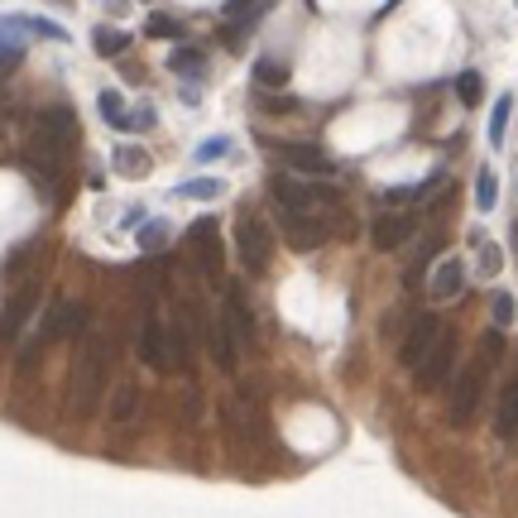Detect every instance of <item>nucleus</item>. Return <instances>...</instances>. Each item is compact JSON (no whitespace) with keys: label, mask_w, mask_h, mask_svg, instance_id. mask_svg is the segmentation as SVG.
I'll use <instances>...</instances> for the list:
<instances>
[{"label":"nucleus","mask_w":518,"mask_h":518,"mask_svg":"<svg viewBox=\"0 0 518 518\" xmlns=\"http://www.w3.org/2000/svg\"><path fill=\"white\" fill-rule=\"evenodd\" d=\"M73 135H77V120L67 106H44L34 116V130H30V149H24V163H30L34 178H48L58 173V163L67 159L73 149Z\"/></svg>","instance_id":"obj_1"},{"label":"nucleus","mask_w":518,"mask_h":518,"mask_svg":"<svg viewBox=\"0 0 518 518\" xmlns=\"http://www.w3.org/2000/svg\"><path fill=\"white\" fill-rule=\"evenodd\" d=\"M106 370H110V341L101 331H87L82 346H77V360H73V384H67V408H73V417H92L96 413Z\"/></svg>","instance_id":"obj_2"},{"label":"nucleus","mask_w":518,"mask_h":518,"mask_svg":"<svg viewBox=\"0 0 518 518\" xmlns=\"http://www.w3.org/2000/svg\"><path fill=\"white\" fill-rule=\"evenodd\" d=\"M87 321H92L87 303H77V298H58V303H53L48 312H44V321H39V331H34L30 351L20 356V365H34V360H39V351H44V346H53V341L82 336V331H87Z\"/></svg>","instance_id":"obj_3"},{"label":"nucleus","mask_w":518,"mask_h":518,"mask_svg":"<svg viewBox=\"0 0 518 518\" xmlns=\"http://www.w3.org/2000/svg\"><path fill=\"white\" fill-rule=\"evenodd\" d=\"M485 374H489L485 360H470V365L456 374V384H452V408H446L452 427H470V423H475L480 399H485Z\"/></svg>","instance_id":"obj_4"},{"label":"nucleus","mask_w":518,"mask_h":518,"mask_svg":"<svg viewBox=\"0 0 518 518\" xmlns=\"http://www.w3.org/2000/svg\"><path fill=\"white\" fill-rule=\"evenodd\" d=\"M235 250H241V264L250 274H264L269 269V259H274V235L269 226L255 216V212H241L235 216Z\"/></svg>","instance_id":"obj_5"},{"label":"nucleus","mask_w":518,"mask_h":518,"mask_svg":"<svg viewBox=\"0 0 518 518\" xmlns=\"http://www.w3.org/2000/svg\"><path fill=\"white\" fill-rule=\"evenodd\" d=\"M442 317L437 312H423V317H413V327H408V336H403V346H399V365L403 370H417L427 360V351L442 341Z\"/></svg>","instance_id":"obj_6"},{"label":"nucleus","mask_w":518,"mask_h":518,"mask_svg":"<svg viewBox=\"0 0 518 518\" xmlns=\"http://www.w3.org/2000/svg\"><path fill=\"white\" fill-rule=\"evenodd\" d=\"M188 245H192V255H198V269H202L206 278H221V269H226V250H221V231H216L212 216H198V221H192Z\"/></svg>","instance_id":"obj_7"},{"label":"nucleus","mask_w":518,"mask_h":518,"mask_svg":"<svg viewBox=\"0 0 518 518\" xmlns=\"http://www.w3.org/2000/svg\"><path fill=\"white\" fill-rule=\"evenodd\" d=\"M452 370H456V336H452V331H442V341L432 346L427 360L413 370V380H417V389H423V394H437Z\"/></svg>","instance_id":"obj_8"},{"label":"nucleus","mask_w":518,"mask_h":518,"mask_svg":"<svg viewBox=\"0 0 518 518\" xmlns=\"http://www.w3.org/2000/svg\"><path fill=\"white\" fill-rule=\"evenodd\" d=\"M269 198H274L278 212H288V216H312L317 212V192L307 183H298V173H288V168L269 178Z\"/></svg>","instance_id":"obj_9"},{"label":"nucleus","mask_w":518,"mask_h":518,"mask_svg":"<svg viewBox=\"0 0 518 518\" xmlns=\"http://www.w3.org/2000/svg\"><path fill=\"white\" fill-rule=\"evenodd\" d=\"M39 278H24V284L10 293V303H5V312H0V341H15V336L24 331V321L34 317V307H39Z\"/></svg>","instance_id":"obj_10"},{"label":"nucleus","mask_w":518,"mask_h":518,"mask_svg":"<svg viewBox=\"0 0 518 518\" xmlns=\"http://www.w3.org/2000/svg\"><path fill=\"white\" fill-rule=\"evenodd\" d=\"M221 327L231 331L235 351H241V346H255V312H250V303H245L241 288H226V303H221Z\"/></svg>","instance_id":"obj_11"},{"label":"nucleus","mask_w":518,"mask_h":518,"mask_svg":"<svg viewBox=\"0 0 518 518\" xmlns=\"http://www.w3.org/2000/svg\"><path fill=\"white\" fill-rule=\"evenodd\" d=\"M278 154H284V168H288V173H307V178H327V173H336V163H331L317 145H293V139H284V145H278Z\"/></svg>","instance_id":"obj_12"},{"label":"nucleus","mask_w":518,"mask_h":518,"mask_svg":"<svg viewBox=\"0 0 518 518\" xmlns=\"http://www.w3.org/2000/svg\"><path fill=\"white\" fill-rule=\"evenodd\" d=\"M139 360L149 370H173V360H168V321L145 317V327H139Z\"/></svg>","instance_id":"obj_13"},{"label":"nucleus","mask_w":518,"mask_h":518,"mask_svg":"<svg viewBox=\"0 0 518 518\" xmlns=\"http://www.w3.org/2000/svg\"><path fill=\"white\" fill-rule=\"evenodd\" d=\"M413 231H417V221H413V216L384 212V216H374V226H370V245L380 250V255H389V250H399Z\"/></svg>","instance_id":"obj_14"},{"label":"nucleus","mask_w":518,"mask_h":518,"mask_svg":"<svg viewBox=\"0 0 518 518\" xmlns=\"http://www.w3.org/2000/svg\"><path fill=\"white\" fill-rule=\"evenodd\" d=\"M284 216V241L293 245V250H317L321 241H327V221H317V212L312 216H288V212H278Z\"/></svg>","instance_id":"obj_15"},{"label":"nucleus","mask_w":518,"mask_h":518,"mask_svg":"<svg viewBox=\"0 0 518 518\" xmlns=\"http://www.w3.org/2000/svg\"><path fill=\"white\" fill-rule=\"evenodd\" d=\"M427 288H432V298H437V303L461 298V288H466V264L446 255V259L437 264V269H432V284H427Z\"/></svg>","instance_id":"obj_16"},{"label":"nucleus","mask_w":518,"mask_h":518,"mask_svg":"<svg viewBox=\"0 0 518 518\" xmlns=\"http://www.w3.org/2000/svg\"><path fill=\"white\" fill-rule=\"evenodd\" d=\"M495 432L504 442L518 437V374L499 389V408H495Z\"/></svg>","instance_id":"obj_17"},{"label":"nucleus","mask_w":518,"mask_h":518,"mask_svg":"<svg viewBox=\"0 0 518 518\" xmlns=\"http://www.w3.org/2000/svg\"><path fill=\"white\" fill-rule=\"evenodd\" d=\"M202 336H206V351H212L216 365H221V370H235V341H231V331L221 327V317H216V321H206Z\"/></svg>","instance_id":"obj_18"},{"label":"nucleus","mask_w":518,"mask_h":518,"mask_svg":"<svg viewBox=\"0 0 518 518\" xmlns=\"http://www.w3.org/2000/svg\"><path fill=\"white\" fill-rule=\"evenodd\" d=\"M10 30H20V34H39V39H53V44H67V30L58 20H44V15H5Z\"/></svg>","instance_id":"obj_19"},{"label":"nucleus","mask_w":518,"mask_h":518,"mask_svg":"<svg viewBox=\"0 0 518 518\" xmlns=\"http://www.w3.org/2000/svg\"><path fill=\"white\" fill-rule=\"evenodd\" d=\"M110 163H116V173H125V178H145L149 168H154V159L139 145H116V154H110Z\"/></svg>","instance_id":"obj_20"},{"label":"nucleus","mask_w":518,"mask_h":518,"mask_svg":"<svg viewBox=\"0 0 518 518\" xmlns=\"http://www.w3.org/2000/svg\"><path fill=\"white\" fill-rule=\"evenodd\" d=\"M168 67H173V77H202L206 73V53L192 48V44H178L168 53Z\"/></svg>","instance_id":"obj_21"},{"label":"nucleus","mask_w":518,"mask_h":518,"mask_svg":"<svg viewBox=\"0 0 518 518\" xmlns=\"http://www.w3.org/2000/svg\"><path fill=\"white\" fill-rule=\"evenodd\" d=\"M288 77H293V67L284 58H255V87L278 92V87H288Z\"/></svg>","instance_id":"obj_22"},{"label":"nucleus","mask_w":518,"mask_h":518,"mask_svg":"<svg viewBox=\"0 0 518 518\" xmlns=\"http://www.w3.org/2000/svg\"><path fill=\"white\" fill-rule=\"evenodd\" d=\"M135 413H139V384H120L110 394V423L125 427V423H135Z\"/></svg>","instance_id":"obj_23"},{"label":"nucleus","mask_w":518,"mask_h":518,"mask_svg":"<svg viewBox=\"0 0 518 518\" xmlns=\"http://www.w3.org/2000/svg\"><path fill=\"white\" fill-rule=\"evenodd\" d=\"M96 106H101V120L110 125V130H130V110H125V96L116 87H106L101 96H96Z\"/></svg>","instance_id":"obj_24"},{"label":"nucleus","mask_w":518,"mask_h":518,"mask_svg":"<svg viewBox=\"0 0 518 518\" xmlns=\"http://www.w3.org/2000/svg\"><path fill=\"white\" fill-rule=\"evenodd\" d=\"M188 356H192V341H188V321H168V360L173 370H188Z\"/></svg>","instance_id":"obj_25"},{"label":"nucleus","mask_w":518,"mask_h":518,"mask_svg":"<svg viewBox=\"0 0 518 518\" xmlns=\"http://www.w3.org/2000/svg\"><path fill=\"white\" fill-rule=\"evenodd\" d=\"M20 58H24V34H20V30H10V24L0 20V77H5Z\"/></svg>","instance_id":"obj_26"},{"label":"nucleus","mask_w":518,"mask_h":518,"mask_svg":"<svg viewBox=\"0 0 518 518\" xmlns=\"http://www.w3.org/2000/svg\"><path fill=\"white\" fill-rule=\"evenodd\" d=\"M92 48L101 53V58H120V53L130 48V34H125V30H110V24H101V30L92 34Z\"/></svg>","instance_id":"obj_27"},{"label":"nucleus","mask_w":518,"mask_h":518,"mask_svg":"<svg viewBox=\"0 0 518 518\" xmlns=\"http://www.w3.org/2000/svg\"><path fill=\"white\" fill-rule=\"evenodd\" d=\"M221 192H226L221 178H192V183H178V198H188V202H216Z\"/></svg>","instance_id":"obj_28"},{"label":"nucleus","mask_w":518,"mask_h":518,"mask_svg":"<svg viewBox=\"0 0 518 518\" xmlns=\"http://www.w3.org/2000/svg\"><path fill=\"white\" fill-rule=\"evenodd\" d=\"M489 317H495V327H499V331H504V327H514V321H518V303H514V293H504V288L489 293Z\"/></svg>","instance_id":"obj_29"},{"label":"nucleus","mask_w":518,"mask_h":518,"mask_svg":"<svg viewBox=\"0 0 518 518\" xmlns=\"http://www.w3.org/2000/svg\"><path fill=\"white\" fill-rule=\"evenodd\" d=\"M509 116H514V96H499L495 110H489V145H504V135H509Z\"/></svg>","instance_id":"obj_30"},{"label":"nucleus","mask_w":518,"mask_h":518,"mask_svg":"<svg viewBox=\"0 0 518 518\" xmlns=\"http://www.w3.org/2000/svg\"><path fill=\"white\" fill-rule=\"evenodd\" d=\"M475 206H480V212H495L499 206V178L489 173V168L475 173Z\"/></svg>","instance_id":"obj_31"},{"label":"nucleus","mask_w":518,"mask_h":518,"mask_svg":"<svg viewBox=\"0 0 518 518\" xmlns=\"http://www.w3.org/2000/svg\"><path fill=\"white\" fill-rule=\"evenodd\" d=\"M456 96H461V106H480V96H485V77L475 73V67H466V73L456 77Z\"/></svg>","instance_id":"obj_32"},{"label":"nucleus","mask_w":518,"mask_h":518,"mask_svg":"<svg viewBox=\"0 0 518 518\" xmlns=\"http://www.w3.org/2000/svg\"><path fill=\"white\" fill-rule=\"evenodd\" d=\"M145 34H149V39H183V24H178L173 15H149Z\"/></svg>","instance_id":"obj_33"},{"label":"nucleus","mask_w":518,"mask_h":518,"mask_svg":"<svg viewBox=\"0 0 518 518\" xmlns=\"http://www.w3.org/2000/svg\"><path fill=\"white\" fill-rule=\"evenodd\" d=\"M226 154H231V139L212 135V139H202V145H198V163H216V159H226Z\"/></svg>","instance_id":"obj_34"},{"label":"nucleus","mask_w":518,"mask_h":518,"mask_svg":"<svg viewBox=\"0 0 518 518\" xmlns=\"http://www.w3.org/2000/svg\"><path fill=\"white\" fill-rule=\"evenodd\" d=\"M499 356H504V331L495 327V331H485V336H480V360H485V365H495Z\"/></svg>","instance_id":"obj_35"},{"label":"nucleus","mask_w":518,"mask_h":518,"mask_svg":"<svg viewBox=\"0 0 518 518\" xmlns=\"http://www.w3.org/2000/svg\"><path fill=\"white\" fill-rule=\"evenodd\" d=\"M499 269H504V250L495 241H485L480 245V274H499Z\"/></svg>","instance_id":"obj_36"},{"label":"nucleus","mask_w":518,"mask_h":518,"mask_svg":"<svg viewBox=\"0 0 518 518\" xmlns=\"http://www.w3.org/2000/svg\"><path fill=\"white\" fill-rule=\"evenodd\" d=\"M163 241H168V226H163V221H149V226L139 231V250H159Z\"/></svg>","instance_id":"obj_37"},{"label":"nucleus","mask_w":518,"mask_h":518,"mask_svg":"<svg viewBox=\"0 0 518 518\" xmlns=\"http://www.w3.org/2000/svg\"><path fill=\"white\" fill-rule=\"evenodd\" d=\"M250 5H255V0H226V20H241Z\"/></svg>","instance_id":"obj_38"}]
</instances>
